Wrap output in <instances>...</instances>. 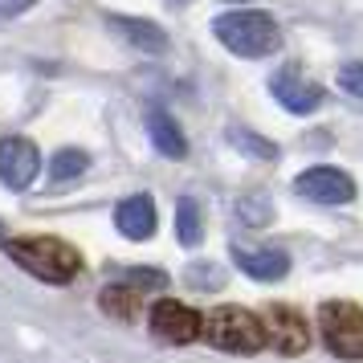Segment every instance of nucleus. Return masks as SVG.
I'll return each mask as SVG.
<instances>
[{"mask_svg": "<svg viewBox=\"0 0 363 363\" xmlns=\"http://www.w3.org/2000/svg\"><path fill=\"white\" fill-rule=\"evenodd\" d=\"M229 4H249V0H229Z\"/></svg>", "mask_w": 363, "mask_h": 363, "instance_id": "obj_23", "label": "nucleus"}, {"mask_svg": "<svg viewBox=\"0 0 363 363\" xmlns=\"http://www.w3.org/2000/svg\"><path fill=\"white\" fill-rule=\"evenodd\" d=\"M99 306L111 318H118V323H135L139 318V306H143V290L131 286V281H115V286H106L99 294Z\"/></svg>", "mask_w": 363, "mask_h": 363, "instance_id": "obj_13", "label": "nucleus"}, {"mask_svg": "<svg viewBox=\"0 0 363 363\" xmlns=\"http://www.w3.org/2000/svg\"><path fill=\"white\" fill-rule=\"evenodd\" d=\"M339 86H343V94H351V99H363V62H347L339 69Z\"/></svg>", "mask_w": 363, "mask_h": 363, "instance_id": "obj_20", "label": "nucleus"}, {"mask_svg": "<svg viewBox=\"0 0 363 363\" xmlns=\"http://www.w3.org/2000/svg\"><path fill=\"white\" fill-rule=\"evenodd\" d=\"M188 278L196 281V286H220V281H225V278L213 269V262H196L192 269H188Z\"/></svg>", "mask_w": 363, "mask_h": 363, "instance_id": "obj_21", "label": "nucleus"}, {"mask_svg": "<svg viewBox=\"0 0 363 363\" xmlns=\"http://www.w3.org/2000/svg\"><path fill=\"white\" fill-rule=\"evenodd\" d=\"M269 90H274V99L290 111V115H311L323 106V86L311 82V78H302V69L294 62H286V66L269 78Z\"/></svg>", "mask_w": 363, "mask_h": 363, "instance_id": "obj_7", "label": "nucleus"}, {"mask_svg": "<svg viewBox=\"0 0 363 363\" xmlns=\"http://www.w3.org/2000/svg\"><path fill=\"white\" fill-rule=\"evenodd\" d=\"M233 257H237V265L245 269L249 278H257V281H281L286 274H290V257H286L281 249H241V245H233Z\"/></svg>", "mask_w": 363, "mask_h": 363, "instance_id": "obj_10", "label": "nucleus"}, {"mask_svg": "<svg viewBox=\"0 0 363 363\" xmlns=\"http://www.w3.org/2000/svg\"><path fill=\"white\" fill-rule=\"evenodd\" d=\"M0 241H4V225H0Z\"/></svg>", "mask_w": 363, "mask_h": 363, "instance_id": "obj_24", "label": "nucleus"}, {"mask_svg": "<svg viewBox=\"0 0 363 363\" xmlns=\"http://www.w3.org/2000/svg\"><path fill=\"white\" fill-rule=\"evenodd\" d=\"M237 216H241L245 225H253V229H262V225H269V216H274V204H269L265 192H253V196H245L237 204Z\"/></svg>", "mask_w": 363, "mask_h": 363, "instance_id": "obj_18", "label": "nucleus"}, {"mask_svg": "<svg viewBox=\"0 0 363 363\" xmlns=\"http://www.w3.org/2000/svg\"><path fill=\"white\" fill-rule=\"evenodd\" d=\"M111 29L127 37V41H131L135 50H143V53H167V33L160 29V25H151V21L111 17Z\"/></svg>", "mask_w": 363, "mask_h": 363, "instance_id": "obj_14", "label": "nucleus"}, {"mask_svg": "<svg viewBox=\"0 0 363 363\" xmlns=\"http://www.w3.org/2000/svg\"><path fill=\"white\" fill-rule=\"evenodd\" d=\"M204 327V318H200L192 306H184L176 298H160L155 306H151V330L164 339V343H192Z\"/></svg>", "mask_w": 363, "mask_h": 363, "instance_id": "obj_8", "label": "nucleus"}, {"mask_svg": "<svg viewBox=\"0 0 363 363\" xmlns=\"http://www.w3.org/2000/svg\"><path fill=\"white\" fill-rule=\"evenodd\" d=\"M86 164H90V160H86V151H78V147H66V151H57V155L50 160V176H53L57 184H66V180H78V176L86 172Z\"/></svg>", "mask_w": 363, "mask_h": 363, "instance_id": "obj_16", "label": "nucleus"}, {"mask_svg": "<svg viewBox=\"0 0 363 363\" xmlns=\"http://www.w3.org/2000/svg\"><path fill=\"white\" fill-rule=\"evenodd\" d=\"M37 0H0V17H21V13H29Z\"/></svg>", "mask_w": 363, "mask_h": 363, "instance_id": "obj_22", "label": "nucleus"}, {"mask_svg": "<svg viewBox=\"0 0 363 363\" xmlns=\"http://www.w3.org/2000/svg\"><path fill=\"white\" fill-rule=\"evenodd\" d=\"M4 253L21 269H29L41 281H53V286L74 281L78 269H82V253L69 245V241H57V237H9L4 241Z\"/></svg>", "mask_w": 363, "mask_h": 363, "instance_id": "obj_1", "label": "nucleus"}, {"mask_svg": "<svg viewBox=\"0 0 363 363\" xmlns=\"http://www.w3.org/2000/svg\"><path fill=\"white\" fill-rule=\"evenodd\" d=\"M294 192L306 196V200H318V204H351V200H355V180L347 176L343 167L318 164V167H306V172L298 176Z\"/></svg>", "mask_w": 363, "mask_h": 363, "instance_id": "obj_5", "label": "nucleus"}, {"mask_svg": "<svg viewBox=\"0 0 363 363\" xmlns=\"http://www.w3.org/2000/svg\"><path fill=\"white\" fill-rule=\"evenodd\" d=\"M37 172H41V155H37L33 139H25V135L0 139V184L4 188L21 192L37 180Z\"/></svg>", "mask_w": 363, "mask_h": 363, "instance_id": "obj_6", "label": "nucleus"}, {"mask_svg": "<svg viewBox=\"0 0 363 363\" xmlns=\"http://www.w3.org/2000/svg\"><path fill=\"white\" fill-rule=\"evenodd\" d=\"M204 339L220 351H233V355H257L265 347V323L257 314L241 311V306H216L208 318H204Z\"/></svg>", "mask_w": 363, "mask_h": 363, "instance_id": "obj_3", "label": "nucleus"}, {"mask_svg": "<svg viewBox=\"0 0 363 363\" xmlns=\"http://www.w3.org/2000/svg\"><path fill=\"white\" fill-rule=\"evenodd\" d=\"M115 225L127 241H147L155 233V204H151V196H127L115 208Z\"/></svg>", "mask_w": 363, "mask_h": 363, "instance_id": "obj_11", "label": "nucleus"}, {"mask_svg": "<svg viewBox=\"0 0 363 363\" xmlns=\"http://www.w3.org/2000/svg\"><path fill=\"white\" fill-rule=\"evenodd\" d=\"M229 143L237 151H245V155H257V160H278V147L269 139H262V135H253V131H241V127L229 131Z\"/></svg>", "mask_w": 363, "mask_h": 363, "instance_id": "obj_17", "label": "nucleus"}, {"mask_svg": "<svg viewBox=\"0 0 363 363\" xmlns=\"http://www.w3.org/2000/svg\"><path fill=\"white\" fill-rule=\"evenodd\" d=\"M176 241L184 249H196L204 241V213L192 196H180V204H176Z\"/></svg>", "mask_w": 363, "mask_h": 363, "instance_id": "obj_15", "label": "nucleus"}, {"mask_svg": "<svg viewBox=\"0 0 363 363\" xmlns=\"http://www.w3.org/2000/svg\"><path fill=\"white\" fill-rule=\"evenodd\" d=\"M265 343L278 347V355H302L311 343V327L290 306H269L265 311Z\"/></svg>", "mask_w": 363, "mask_h": 363, "instance_id": "obj_9", "label": "nucleus"}, {"mask_svg": "<svg viewBox=\"0 0 363 363\" xmlns=\"http://www.w3.org/2000/svg\"><path fill=\"white\" fill-rule=\"evenodd\" d=\"M318 330L330 355L339 359H363V311L355 302H323Z\"/></svg>", "mask_w": 363, "mask_h": 363, "instance_id": "obj_4", "label": "nucleus"}, {"mask_svg": "<svg viewBox=\"0 0 363 363\" xmlns=\"http://www.w3.org/2000/svg\"><path fill=\"white\" fill-rule=\"evenodd\" d=\"M147 135H151V143H155V151L160 155H167V160H184L188 155V139H184L180 131V123L167 115V111H147Z\"/></svg>", "mask_w": 363, "mask_h": 363, "instance_id": "obj_12", "label": "nucleus"}, {"mask_svg": "<svg viewBox=\"0 0 363 363\" xmlns=\"http://www.w3.org/2000/svg\"><path fill=\"white\" fill-rule=\"evenodd\" d=\"M213 37L237 57H269V53L281 45L278 21L269 13H225V17L213 21Z\"/></svg>", "mask_w": 363, "mask_h": 363, "instance_id": "obj_2", "label": "nucleus"}, {"mask_svg": "<svg viewBox=\"0 0 363 363\" xmlns=\"http://www.w3.org/2000/svg\"><path fill=\"white\" fill-rule=\"evenodd\" d=\"M123 281H131V286H139V290L147 294V290H164L167 274H164V269H127V274H123Z\"/></svg>", "mask_w": 363, "mask_h": 363, "instance_id": "obj_19", "label": "nucleus"}]
</instances>
